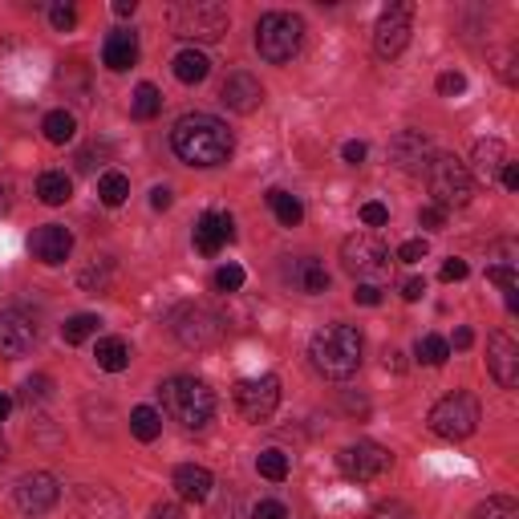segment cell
Here are the masks:
<instances>
[{
  "mask_svg": "<svg viewBox=\"0 0 519 519\" xmlns=\"http://www.w3.org/2000/svg\"><path fill=\"white\" fill-rule=\"evenodd\" d=\"M171 146H174V154H179L183 163H191V167H220V163H228L231 159L236 138H231V130L220 122V118L183 114L179 122H174V130H171Z\"/></svg>",
  "mask_w": 519,
  "mask_h": 519,
  "instance_id": "obj_1",
  "label": "cell"
},
{
  "mask_svg": "<svg viewBox=\"0 0 519 519\" xmlns=\"http://www.w3.org/2000/svg\"><path fill=\"white\" fill-rule=\"evenodd\" d=\"M308 357H313L317 374L333 377V382H345L361 366V333L353 325H325L308 341Z\"/></svg>",
  "mask_w": 519,
  "mask_h": 519,
  "instance_id": "obj_2",
  "label": "cell"
},
{
  "mask_svg": "<svg viewBox=\"0 0 519 519\" xmlns=\"http://www.w3.org/2000/svg\"><path fill=\"white\" fill-rule=\"evenodd\" d=\"M159 398H163V414L171 422L187 426V430H203L215 414V394L212 385L199 382V377H167L159 385Z\"/></svg>",
  "mask_w": 519,
  "mask_h": 519,
  "instance_id": "obj_3",
  "label": "cell"
},
{
  "mask_svg": "<svg viewBox=\"0 0 519 519\" xmlns=\"http://www.w3.org/2000/svg\"><path fill=\"white\" fill-rule=\"evenodd\" d=\"M426 183H430L434 207H443V212H451V207H467L471 195H475L471 171H467V163L454 159V154H434L430 167H426Z\"/></svg>",
  "mask_w": 519,
  "mask_h": 519,
  "instance_id": "obj_4",
  "label": "cell"
},
{
  "mask_svg": "<svg viewBox=\"0 0 519 519\" xmlns=\"http://www.w3.org/2000/svg\"><path fill=\"white\" fill-rule=\"evenodd\" d=\"M300 37H305V20L292 17V12H264L256 25V49L272 66H284V61L297 58Z\"/></svg>",
  "mask_w": 519,
  "mask_h": 519,
  "instance_id": "obj_5",
  "label": "cell"
},
{
  "mask_svg": "<svg viewBox=\"0 0 519 519\" xmlns=\"http://www.w3.org/2000/svg\"><path fill=\"white\" fill-rule=\"evenodd\" d=\"M171 29L183 41H220L228 33V9L215 0H179L171 9Z\"/></svg>",
  "mask_w": 519,
  "mask_h": 519,
  "instance_id": "obj_6",
  "label": "cell"
},
{
  "mask_svg": "<svg viewBox=\"0 0 519 519\" xmlns=\"http://www.w3.org/2000/svg\"><path fill=\"white\" fill-rule=\"evenodd\" d=\"M430 430L438 438H451V443H462L479 430V402L471 394H446L443 402H434L430 410Z\"/></svg>",
  "mask_w": 519,
  "mask_h": 519,
  "instance_id": "obj_7",
  "label": "cell"
},
{
  "mask_svg": "<svg viewBox=\"0 0 519 519\" xmlns=\"http://www.w3.org/2000/svg\"><path fill=\"white\" fill-rule=\"evenodd\" d=\"M410 29H414V4L402 0V4H390V9L377 17V29H374V49L377 58L394 61L406 45H410Z\"/></svg>",
  "mask_w": 519,
  "mask_h": 519,
  "instance_id": "obj_8",
  "label": "cell"
},
{
  "mask_svg": "<svg viewBox=\"0 0 519 519\" xmlns=\"http://www.w3.org/2000/svg\"><path fill=\"white\" fill-rule=\"evenodd\" d=\"M236 406H240V414L248 422H268L280 406V377L260 374V377L240 382L236 385Z\"/></svg>",
  "mask_w": 519,
  "mask_h": 519,
  "instance_id": "obj_9",
  "label": "cell"
},
{
  "mask_svg": "<svg viewBox=\"0 0 519 519\" xmlns=\"http://www.w3.org/2000/svg\"><path fill=\"white\" fill-rule=\"evenodd\" d=\"M174 337H179L187 349H207L220 341V317L203 305H183L174 313Z\"/></svg>",
  "mask_w": 519,
  "mask_h": 519,
  "instance_id": "obj_10",
  "label": "cell"
},
{
  "mask_svg": "<svg viewBox=\"0 0 519 519\" xmlns=\"http://www.w3.org/2000/svg\"><path fill=\"white\" fill-rule=\"evenodd\" d=\"M390 451L385 446H377V443H353V446H345V451L337 454V467H341V475L345 479H357V483H369V479H377L382 471H390Z\"/></svg>",
  "mask_w": 519,
  "mask_h": 519,
  "instance_id": "obj_11",
  "label": "cell"
},
{
  "mask_svg": "<svg viewBox=\"0 0 519 519\" xmlns=\"http://www.w3.org/2000/svg\"><path fill=\"white\" fill-rule=\"evenodd\" d=\"M341 260H345V268L353 272V276H382V272L390 268V252H385V244L374 240V236H349V240L341 244Z\"/></svg>",
  "mask_w": 519,
  "mask_h": 519,
  "instance_id": "obj_12",
  "label": "cell"
},
{
  "mask_svg": "<svg viewBox=\"0 0 519 519\" xmlns=\"http://www.w3.org/2000/svg\"><path fill=\"white\" fill-rule=\"evenodd\" d=\"M58 500H61V487L49 471H33L17 483V507L25 511V515H45Z\"/></svg>",
  "mask_w": 519,
  "mask_h": 519,
  "instance_id": "obj_13",
  "label": "cell"
},
{
  "mask_svg": "<svg viewBox=\"0 0 519 519\" xmlns=\"http://www.w3.org/2000/svg\"><path fill=\"white\" fill-rule=\"evenodd\" d=\"M37 341V325L33 317H25L20 308L0 313V357H25Z\"/></svg>",
  "mask_w": 519,
  "mask_h": 519,
  "instance_id": "obj_14",
  "label": "cell"
},
{
  "mask_svg": "<svg viewBox=\"0 0 519 519\" xmlns=\"http://www.w3.org/2000/svg\"><path fill=\"white\" fill-rule=\"evenodd\" d=\"M487 366H491V374H495V382H500L503 390H515L519 385V345L507 333H491Z\"/></svg>",
  "mask_w": 519,
  "mask_h": 519,
  "instance_id": "obj_15",
  "label": "cell"
},
{
  "mask_svg": "<svg viewBox=\"0 0 519 519\" xmlns=\"http://www.w3.org/2000/svg\"><path fill=\"white\" fill-rule=\"evenodd\" d=\"M29 248L41 264H66L69 252H74V236H69V228H61V223H45V228L33 231Z\"/></svg>",
  "mask_w": 519,
  "mask_h": 519,
  "instance_id": "obj_16",
  "label": "cell"
},
{
  "mask_svg": "<svg viewBox=\"0 0 519 519\" xmlns=\"http://www.w3.org/2000/svg\"><path fill=\"white\" fill-rule=\"evenodd\" d=\"M220 97H223V106L236 110V114H252V110H260V102H264V86L240 69V74H231L228 81H223Z\"/></svg>",
  "mask_w": 519,
  "mask_h": 519,
  "instance_id": "obj_17",
  "label": "cell"
},
{
  "mask_svg": "<svg viewBox=\"0 0 519 519\" xmlns=\"http://www.w3.org/2000/svg\"><path fill=\"white\" fill-rule=\"evenodd\" d=\"M236 240V228H231V215L223 212H203L199 223H195V248L203 256H220L223 244Z\"/></svg>",
  "mask_w": 519,
  "mask_h": 519,
  "instance_id": "obj_18",
  "label": "cell"
},
{
  "mask_svg": "<svg viewBox=\"0 0 519 519\" xmlns=\"http://www.w3.org/2000/svg\"><path fill=\"white\" fill-rule=\"evenodd\" d=\"M390 159L410 174L426 171V167H430V138L418 135V130H402V135L394 138V146H390Z\"/></svg>",
  "mask_w": 519,
  "mask_h": 519,
  "instance_id": "obj_19",
  "label": "cell"
},
{
  "mask_svg": "<svg viewBox=\"0 0 519 519\" xmlns=\"http://www.w3.org/2000/svg\"><path fill=\"white\" fill-rule=\"evenodd\" d=\"M171 483H174V491H179V500H187V503H203L207 495H212V487H215L212 471H207V467H195V462L174 467Z\"/></svg>",
  "mask_w": 519,
  "mask_h": 519,
  "instance_id": "obj_20",
  "label": "cell"
},
{
  "mask_svg": "<svg viewBox=\"0 0 519 519\" xmlns=\"http://www.w3.org/2000/svg\"><path fill=\"white\" fill-rule=\"evenodd\" d=\"M507 146L500 143V138H483V143H475V154H471V179H483V183H491L495 174L507 167Z\"/></svg>",
  "mask_w": 519,
  "mask_h": 519,
  "instance_id": "obj_21",
  "label": "cell"
},
{
  "mask_svg": "<svg viewBox=\"0 0 519 519\" xmlns=\"http://www.w3.org/2000/svg\"><path fill=\"white\" fill-rule=\"evenodd\" d=\"M102 61H106V69H114V74H122V69H130L138 61V37L135 33H110L106 45H102Z\"/></svg>",
  "mask_w": 519,
  "mask_h": 519,
  "instance_id": "obj_22",
  "label": "cell"
},
{
  "mask_svg": "<svg viewBox=\"0 0 519 519\" xmlns=\"http://www.w3.org/2000/svg\"><path fill=\"white\" fill-rule=\"evenodd\" d=\"M289 276H292V284H297L300 292H308V297H321V292L329 289V272H325V264L321 260H297L289 268Z\"/></svg>",
  "mask_w": 519,
  "mask_h": 519,
  "instance_id": "obj_23",
  "label": "cell"
},
{
  "mask_svg": "<svg viewBox=\"0 0 519 519\" xmlns=\"http://www.w3.org/2000/svg\"><path fill=\"white\" fill-rule=\"evenodd\" d=\"M207 74H212V61H207V53H199V49H183V53L174 58V77H179L183 86H199Z\"/></svg>",
  "mask_w": 519,
  "mask_h": 519,
  "instance_id": "obj_24",
  "label": "cell"
},
{
  "mask_svg": "<svg viewBox=\"0 0 519 519\" xmlns=\"http://www.w3.org/2000/svg\"><path fill=\"white\" fill-rule=\"evenodd\" d=\"M37 195L45 207H61V203H69V195H74V183H69L66 171H45L37 179Z\"/></svg>",
  "mask_w": 519,
  "mask_h": 519,
  "instance_id": "obj_25",
  "label": "cell"
},
{
  "mask_svg": "<svg viewBox=\"0 0 519 519\" xmlns=\"http://www.w3.org/2000/svg\"><path fill=\"white\" fill-rule=\"evenodd\" d=\"M97 369H106V374H122L130 366V345H126L122 337H106V341H97Z\"/></svg>",
  "mask_w": 519,
  "mask_h": 519,
  "instance_id": "obj_26",
  "label": "cell"
},
{
  "mask_svg": "<svg viewBox=\"0 0 519 519\" xmlns=\"http://www.w3.org/2000/svg\"><path fill=\"white\" fill-rule=\"evenodd\" d=\"M41 130H45V138L53 146H66V143H74V135H77V118L69 114V110H53V114H45Z\"/></svg>",
  "mask_w": 519,
  "mask_h": 519,
  "instance_id": "obj_27",
  "label": "cell"
},
{
  "mask_svg": "<svg viewBox=\"0 0 519 519\" xmlns=\"http://www.w3.org/2000/svg\"><path fill=\"white\" fill-rule=\"evenodd\" d=\"M268 207L276 212V220L284 223V228H297V223L305 220L300 199H297V195H289V191H280V187H272V191H268Z\"/></svg>",
  "mask_w": 519,
  "mask_h": 519,
  "instance_id": "obj_28",
  "label": "cell"
},
{
  "mask_svg": "<svg viewBox=\"0 0 519 519\" xmlns=\"http://www.w3.org/2000/svg\"><path fill=\"white\" fill-rule=\"evenodd\" d=\"M130 434H135L138 443H154V438L163 434V414L151 410V406H138V410L130 414Z\"/></svg>",
  "mask_w": 519,
  "mask_h": 519,
  "instance_id": "obj_29",
  "label": "cell"
},
{
  "mask_svg": "<svg viewBox=\"0 0 519 519\" xmlns=\"http://www.w3.org/2000/svg\"><path fill=\"white\" fill-rule=\"evenodd\" d=\"M159 110H163V94H159L151 81H143V86L135 89V97H130V114H135L138 122H151V118H159Z\"/></svg>",
  "mask_w": 519,
  "mask_h": 519,
  "instance_id": "obj_30",
  "label": "cell"
},
{
  "mask_svg": "<svg viewBox=\"0 0 519 519\" xmlns=\"http://www.w3.org/2000/svg\"><path fill=\"white\" fill-rule=\"evenodd\" d=\"M97 195H102L106 207H122L126 195H130V179H126L122 171H106L102 179H97Z\"/></svg>",
  "mask_w": 519,
  "mask_h": 519,
  "instance_id": "obj_31",
  "label": "cell"
},
{
  "mask_svg": "<svg viewBox=\"0 0 519 519\" xmlns=\"http://www.w3.org/2000/svg\"><path fill=\"white\" fill-rule=\"evenodd\" d=\"M97 325H102V321H97L94 313H77V317H69L66 325H61V337H66V345H81V341H89V337L97 333Z\"/></svg>",
  "mask_w": 519,
  "mask_h": 519,
  "instance_id": "obj_32",
  "label": "cell"
},
{
  "mask_svg": "<svg viewBox=\"0 0 519 519\" xmlns=\"http://www.w3.org/2000/svg\"><path fill=\"white\" fill-rule=\"evenodd\" d=\"M256 471L264 475V479L280 483V479H289L292 462H289V454H284V451H260V459H256Z\"/></svg>",
  "mask_w": 519,
  "mask_h": 519,
  "instance_id": "obj_33",
  "label": "cell"
},
{
  "mask_svg": "<svg viewBox=\"0 0 519 519\" xmlns=\"http://www.w3.org/2000/svg\"><path fill=\"white\" fill-rule=\"evenodd\" d=\"M471 519H519V507L507 495H491L487 503H479V507L471 511Z\"/></svg>",
  "mask_w": 519,
  "mask_h": 519,
  "instance_id": "obj_34",
  "label": "cell"
},
{
  "mask_svg": "<svg viewBox=\"0 0 519 519\" xmlns=\"http://www.w3.org/2000/svg\"><path fill=\"white\" fill-rule=\"evenodd\" d=\"M446 357H451V345H446L443 337L426 333L422 341H418V361H422V366H443Z\"/></svg>",
  "mask_w": 519,
  "mask_h": 519,
  "instance_id": "obj_35",
  "label": "cell"
},
{
  "mask_svg": "<svg viewBox=\"0 0 519 519\" xmlns=\"http://www.w3.org/2000/svg\"><path fill=\"white\" fill-rule=\"evenodd\" d=\"M215 289L220 292H240L244 289V268L240 264H223V268L215 272Z\"/></svg>",
  "mask_w": 519,
  "mask_h": 519,
  "instance_id": "obj_36",
  "label": "cell"
},
{
  "mask_svg": "<svg viewBox=\"0 0 519 519\" xmlns=\"http://www.w3.org/2000/svg\"><path fill=\"white\" fill-rule=\"evenodd\" d=\"M366 519H414V511L406 507L402 500H390V503H377V507L369 511Z\"/></svg>",
  "mask_w": 519,
  "mask_h": 519,
  "instance_id": "obj_37",
  "label": "cell"
},
{
  "mask_svg": "<svg viewBox=\"0 0 519 519\" xmlns=\"http://www.w3.org/2000/svg\"><path fill=\"white\" fill-rule=\"evenodd\" d=\"M252 519H289V507L280 500H260L256 507H252Z\"/></svg>",
  "mask_w": 519,
  "mask_h": 519,
  "instance_id": "obj_38",
  "label": "cell"
},
{
  "mask_svg": "<svg viewBox=\"0 0 519 519\" xmlns=\"http://www.w3.org/2000/svg\"><path fill=\"white\" fill-rule=\"evenodd\" d=\"M49 20H53V29L58 33H69L77 25V12L69 9V4H53V9H49Z\"/></svg>",
  "mask_w": 519,
  "mask_h": 519,
  "instance_id": "obj_39",
  "label": "cell"
},
{
  "mask_svg": "<svg viewBox=\"0 0 519 519\" xmlns=\"http://www.w3.org/2000/svg\"><path fill=\"white\" fill-rule=\"evenodd\" d=\"M361 223H369V228L390 223V207H385V203H361Z\"/></svg>",
  "mask_w": 519,
  "mask_h": 519,
  "instance_id": "obj_40",
  "label": "cell"
},
{
  "mask_svg": "<svg viewBox=\"0 0 519 519\" xmlns=\"http://www.w3.org/2000/svg\"><path fill=\"white\" fill-rule=\"evenodd\" d=\"M426 240H406L402 248H398V260H402V264H418V260H426Z\"/></svg>",
  "mask_w": 519,
  "mask_h": 519,
  "instance_id": "obj_41",
  "label": "cell"
},
{
  "mask_svg": "<svg viewBox=\"0 0 519 519\" xmlns=\"http://www.w3.org/2000/svg\"><path fill=\"white\" fill-rule=\"evenodd\" d=\"M418 223H422V228H430V231H438L446 223V212H443V207H434V203H426L422 212H418Z\"/></svg>",
  "mask_w": 519,
  "mask_h": 519,
  "instance_id": "obj_42",
  "label": "cell"
},
{
  "mask_svg": "<svg viewBox=\"0 0 519 519\" xmlns=\"http://www.w3.org/2000/svg\"><path fill=\"white\" fill-rule=\"evenodd\" d=\"M467 272H471V268H467V260H459V256H451L443 264V280H446V284H454V280H467Z\"/></svg>",
  "mask_w": 519,
  "mask_h": 519,
  "instance_id": "obj_43",
  "label": "cell"
},
{
  "mask_svg": "<svg viewBox=\"0 0 519 519\" xmlns=\"http://www.w3.org/2000/svg\"><path fill=\"white\" fill-rule=\"evenodd\" d=\"M438 89H443V94H462V89H467V77L462 74H443L438 77Z\"/></svg>",
  "mask_w": 519,
  "mask_h": 519,
  "instance_id": "obj_44",
  "label": "cell"
},
{
  "mask_svg": "<svg viewBox=\"0 0 519 519\" xmlns=\"http://www.w3.org/2000/svg\"><path fill=\"white\" fill-rule=\"evenodd\" d=\"M353 300L357 305H377V300H382V289H377V284H357Z\"/></svg>",
  "mask_w": 519,
  "mask_h": 519,
  "instance_id": "obj_45",
  "label": "cell"
},
{
  "mask_svg": "<svg viewBox=\"0 0 519 519\" xmlns=\"http://www.w3.org/2000/svg\"><path fill=\"white\" fill-rule=\"evenodd\" d=\"M49 394V377H33V382H25V402H33V398H45Z\"/></svg>",
  "mask_w": 519,
  "mask_h": 519,
  "instance_id": "obj_46",
  "label": "cell"
},
{
  "mask_svg": "<svg viewBox=\"0 0 519 519\" xmlns=\"http://www.w3.org/2000/svg\"><path fill=\"white\" fill-rule=\"evenodd\" d=\"M341 159H345V163H366V143H345L341 146Z\"/></svg>",
  "mask_w": 519,
  "mask_h": 519,
  "instance_id": "obj_47",
  "label": "cell"
},
{
  "mask_svg": "<svg viewBox=\"0 0 519 519\" xmlns=\"http://www.w3.org/2000/svg\"><path fill=\"white\" fill-rule=\"evenodd\" d=\"M422 292H426V280H418V276L402 284V297H406V300H422Z\"/></svg>",
  "mask_w": 519,
  "mask_h": 519,
  "instance_id": "obj_48",
  "label": "cell"
},
{
  "mask_svg": "<svg viewBox=\"0 0 519 519\" xmlns=\"http://www.w3.org/2000/svg\"><path fill=\"white\" fill-rule=\"evenodd\" d=\"M151 207H154V212H167V207H171V191H167V187H154V191H151Z\"/></svg>",
  "mask_w": 519,
  "mask_h": 519,
  "instance_id": "obj_49",
  "label": "cell"
},
{
  "mask_svg": "<svg viewBox=\"0 0 519 519\" xmlns=\"http://www.w3.org/2000/svg\"><path fill=\"white\" fill-rule=\"evenodd\" d=\"M500 179H503V187H507V191H519V167L515 163H507L500 171Z\"/></svg>",
  "mask_w": 519,
  "mask_h": 519,
  "instance_id": "obj_50",
  "label": "cell"
},
{
  "mask_svg": "<svg viewBox=\"0 0 519 519\" xmlns=\"http://www.w3.org/2000/svg\"><path fill=\"white\" fill-rule=\"evenodd\" d=\"M151 519H183V511L174 507V503H159V507L151 511Z\"/></svg>",
  "mask_w": 519,
  "mask_h": 519,
  "instance_id": "obj_51",
  "label": "cell"
},
{
  "mask_svg": "<svg viewBox=\"0 0 519 519\" xmlns=\"http://www.w3.org/2000/svg\"><path fill=\"white\" fill-rule=\"evenodd\" d=\"M471 341H475L471 329H459V333H454V349H471Z\"/></svg>",
  "mask_w": 519,
  "mask_h": 519,
  "instance_id": "obj_52",
  "label": "cell"
},
{
  "mask_svg": "<svg viewBox=\"0 0 519 519\" xmlns=\"http://www.w3.org/2000/svg\"><path fill=\"white\" fill-rule=\"evenodd\" d=\"M135 9H138L135 0H114V12H118V17H130Z\"/></svg>",
  "mask_w": 519,
  "mask_h": 519,
  "instance_id": "obj_53",
  "label": "cell"
},
{
  "mask_svg": "<svg viewBox=\"0 0 519 519\" xmlns=\"http://www.w3.org/2000/svg\"><path fill=\"white\" fill-rule=\"evenodd\" d=\"M9 410H12V398H9V394H0V422L9 418Z\"/></svg>",
  "mask_w": 519,
  "mask_h": 519,
  "instance_id": "obj_54",
  "label": "cell"
},
{
  "mask_svg": "<svg viewBox=\"0 0 519 519\" xmlns=\"http://www.w3.org/2000/svg\"><path fill=\"white\" fill-rule=\"evenodd\" d=\"M4 207H9V191H4V187H0V212H4Z\"/></svg>",
  "mask_w": 519,
  "mask_h": 519,
  "instance_id": "obj_55",
  "label": "cell"
},
{
  "mask_svg": "<svg viewBox=\"0 0 519 519\" xmlns=\"http://www.w3.org/2000/svg\"><path fill=\"white\" fill-rule=\"evenodd\" d=\"M0 462H4V438H0Z\"/></svg>",
  "mask_w": 519,
  "mask_h": 519,
  "instance_id": "obj_56",
  "label": "cell"
}]
</instances>
